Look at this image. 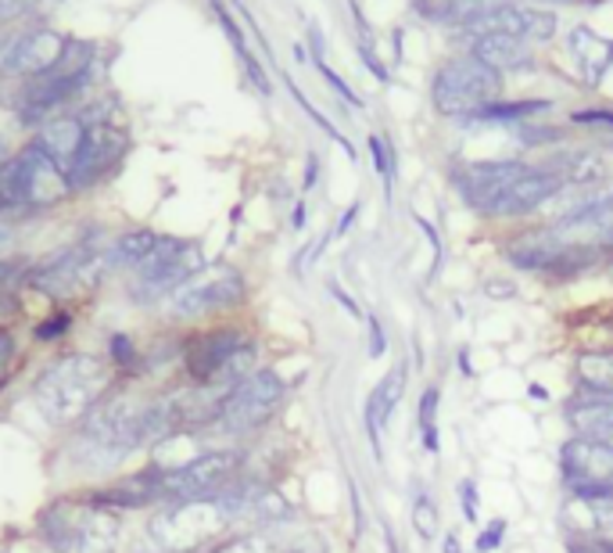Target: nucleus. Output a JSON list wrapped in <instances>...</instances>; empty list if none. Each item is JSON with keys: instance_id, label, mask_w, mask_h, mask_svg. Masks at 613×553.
Here are the masks:
<instances>
[{"instance_id": "1", "label": "nucleus", "mask_w": 613, "mask_h": 553, "mask_svg": "<svg viewBox=\"0 0 613 553\" xmlns=\"http://www.w3.org/2000/svg\"><path fill=\"white\" fill-rule=\"evenodd\" d=\"M112 367L90 352H73L47 363L33 385V403L51 425H76L93 406L108 399Z\"/></svg>"}, {"instance_id": "2", "label": "nucleus", "mask_w": 613, "mask_h": 553, "mask_svg": "<svg viewBox=\"0 0 613 553\" xmlns=\"http://www.w3.org/2000/svg\"><path fill=\"white\" fill-rule=\"evenodd\" d=\"M137 406L140 403H133V399L126 395L104 399V403L93 406L90 414L82 417V428L73 439L76 464L108 470V467H119L129 453H137V431H133Z\"/></svg>"}, {"instance_id": "3", "label": "nucleus", "mask_w": 613, "mask_h": 553, "mask_svg": "<svg viewBox=\"0 0 613 553\" xmlns=\"http://www.w3.org/2000/svg\"><path fill=\"white\" fill-rule=\"evenodd\" d=\"M434 109L452 120H470L491 101H502V76L491 73L488 65H481L474 54L452 58L434 73L431 87Z\"/></svg>"}, {"instance_id": "4", "label": "nucleus", "mask_w": 613, "mask_h": 553, "mask_svg": "<svg viewBox=\"0 0 613 553\" xmlns=\"http://www.w3.org/2000/svg\"><path fill=\"white\" fill-rule=\"evenodd\" d=\"M288 399V381L277 370H255L252 378H244L241 385H233L227 395L219 399L216 410V425L227 435H247L258 431L263 425L277 417V410Z\"/></svg>"}, {"instance_id": "5", "label": "nucleus", "mask_w": 613, "mask_h": 553, "mask_svg": "<svg viewBox=\"0 0 613 553\" xmlns=\"http://www.w3.org/2000/svg\"><path fill=\"white\" fill-rule=\"evenodd\" d=\"M90 65H93V43H68L65 58L58 62L47 76L29 79L22 90L18 120L22 123H47L54 109H62L68 98L90 84Z\"/></svg>"}, {"instance_id": "6", "label": "nucleus", "mask_w": 613, "mask_h": 553, "mask_svg": "<svg viewBox=\"0 0 613 553\" xmlns=\"http://www.w3.org/2000/svg\"><path fill=\"white\" fill-rule=\"evenodd\" d=\"M230 517L222 514L216 500L205 503H169L158 511L148 525V543L158 553H194L202 550L208 539H216Z\"/></svg>"}, {"instance_id": "7", "label": "nucleus", "mask_w": 613, "mask_h": 553, "mask_svg": "<svg viewBox=\"0 0 613 553\" xmlns=\"http://www.w3.org/2000/svg\"><path fill=\"white\" fill-rule=\"evenodd\" d=\"M244 299H247V285L238 269L208 266L165 299V316H169V321H180V324L205 321V316L238 310V305H244Z\"/></svg>"}, {"instance_id": "8", "label": "nucleus", "mask_w": 613, "mask_h": 553, "mask_svg": "<svg viewBox=\"0 0 613 553\" xmlns=\"http://www.w3.org/2000/svg\"><path fill=\"white\" fill-rule=\"evenodd\" d=\"M241 450H208L165 470V503H205L241 478Z\"/></svg>"}, {"instance_id": "9", "label": "nucleus", "mask_w": 613, "mask_h": 553, "mask_svg": "<svg viewBox=\"0 0 613 553\" xmlns=\"http://www.w3.org/2000/svg\"><path fill=\"white\" fill-rule=\"evenodd\" d=\"M532 173V162L521 159H485V162H467L452 173V187L463 198L467 209H474L477 216L491 219L495 205L513 191L524 176Z\"/></svg>"}, {"instance_id": "10", "label": "nucleus", "mask_w": 613, "mask_h": 553, "mask_svg": "<svg viewBox=\"0 0 613 553\" xmlns=\"http://www.w3.org/2000/svg\"><path fill=\"white\" fill-rule=\"evenodd\" d=\"M459 26L470 33H506V37H521V40H549L557 33V15L535 8H513L502 0H463V15Z\"/></svg>"}, {"instance_id": "11", "label": "nucleus", "mask_w": 613, "mask_h": 553, "mask_svg": "<svg viewBox=\"0 0 613 553\" xmlns=\"http://www.w3.org/2000/svg\"><path fill=\"white\" fill-rule=\"evenodd\" d=\"M194 274H202V249L194 241H180V238H158L144 263L133 269L137 291L155 299L173 296Z\"/></svg>"}, {"instance_id": "12", "label": "nucleus", "mask_w": 613, "mask_h": 553, "mask_svg": "<svg viewBox=\"0 0 613 553\" xmlns=\"http://www.w3.org/2000/svg\"><path fill=\"white\" fill-rule=\"evenodd\" d=\"M244 345H252V335H247L244 327H233V324L212 327V331H202L187 341L183 367L197 381V388H216V392H222L219 388L222 374H227L230 360L238 356Z\"/></svg>"}, {"instance_id": "13", "label": "nucleus", "mask_w": 613, "mask_h": 553, "mask_svg": "<svg viewBox=\"0 0 613 553\" xmlns=\"http://www.w3.org/2000/svg\"><path fill=\"white\" fill-rule=\"evenodd\" d=\"M126 155V134L123 129H115L112 123L104 120H90L87 115V134H82V148L73 162V169H68V184H73V191H82V187H93L98 180H104L115 166H119V159Z\"/></svg>"}, {"instance_id": "14", "label": "nucleus", "mask_w": 613, "mask_h": 553, "mask_svg": "<svg viewBox=\"0 0 613 553\" xmlns=\"http://www.w3.org/2000/svg\"><path fill=\"white\" fill-rule=\"evenodd\" d=\"M68 43L73 40L62 37V33H54V29H33L4 54V73L29 76V79L47 76L65 58Z\"/></svg>"}, {"instance_id": "15", "label": "nucleus", "mask_w": 613, "mask_h": 553, "mask_svg": "<svg viewBox=\"0 0 613 553\" xmlns=\"http://www.w3.org/2000/svg\"><path fill=\"white\" fill-rule=\"evenodd\" d=\"M406 378H409V367L406 363H395L392 370L384 374L376 388L367 399V410H362V428H367V439H370V453L373 461H384V450H381V428H387V420L398 410L406 395Z\"/></svg>"}, {"instance_id": "16", "label": "nucleus", "mask_w": 613, "mask_h": 553, "mask_svg": "<svg viewBox=\"0 0 613 553\" xmlns=\"http://www.w3.org/2000/svg\"><path fill=\"white\" fill-rule=\"evenodd\" d=\"M563 191V180L549 166H532V173L513 187L510 194L495 205L491 219H521L527 213H538L541 205H549L552 198Z\"/></svg>"}, {"instance_id": "17", "label": "nucleus", "mask_w": 613, "mask_h": 553, "mask_svg": "<svg viewBox=\"0 0 613 553\" xmlns=\"http://www.w3.org/2000/svg\"><path fill=\"white\" fill-rule=\"evenodd\" d=\"M82 134H87V115H51V120L40 126V134L33 144H37L43 155L68 176V169H73V162L82 148Z\"/></svg>"}, {"instance_id": "18", "label": "nucleus", "mask_w": 613, "mask_h": 553, "mask_svg": "<svg viewBox=\"0 0 613 553\" xmlns=\"http://www.w3.org/2000/svg\"><path fill=\"white\" fill-rule=\"evenodd\" d=\"M481 65H488L491 73H513V68H524L532 65V51L521 37H506V33H488V37H477L474 51Z\"/></svg>"}, {"instance_id": "19", "label": "nucleus", "mask_w": 613, "mask_h": 553, "mask_svg": "<svg viewBox=\"0 0 613 553\" xmlns=\"http://www.w3.org/2000/svg\"><path fill=\"white\" fill-rule=\"evenodd\" d=\"M546 166L563 180V187H603L606 180V162L596 151H563L552 155Z\"/></svg>"}, {"instance_id": "20", "label": "nucleus", "mask_w": 613, "mask_h": 553, "mask_svg": "<svg viewBox=\"0 0 613 553\" xmlns=\"http://www.w3.org/2000/svg\"><path fill=\"white\" fill-rule=\"evenodd\" d=\"M571 47H574L577 65H582L585 84L588 87H599V79H603L606 68L613 65V43L610 40H599L592 29H574Z\"/></svg>"}, {"instance_id": "21", "label": "nucleus", "mask_w": 613, "mask_h": 553, "mask_svg": "<svg viewBox=\"0 0 613 553\" xmlns=\"http://www.w3.org/2000/svg\"><path fill=\"white\" fill-rule=\"evenodd\" d=\"M15 209H29V159L26 148L11 155L0 166V213H15Z\"/></svg>"}, {"instance_id": "22", "label": "nucleus", "mask_w": 613, "mask_h": 553, "mask_svg": "<svg viewBox=\"0 0 613 553\" xmlns=\"http://www.w3.org/2000/svg\"><path fill=\"white\" fill-rule=\"evenodd\" d=\"M155 241H158V234H151V230H126L108 244V252H104V266L108 269H137L148 259V252L155 249Z\"/></svg>"}, {"instance_id": "23", "label": "nucleus", "mask_w": 613, "mask_h": 553, "mask_svg": "<svg viewBox=\"0 0 613 553\" xmlns=\"http://www.w3.org/2000/svg\"><path fill=\"white\" fill-rule=\"evenodd\" d=\"M552 101H491L481 112L470 115V123H516L532 120L538 112H549Z\"/></svg>"}, {"instance_id": "24", "label": "nucleus", "mask_w": 613, "mask_h": 553, "mask_svg": "<svg viewBox=\"0 0 613 553\" xmlns=\"http://www.w3.org/2000/svg\"><path fill=\"white\" fill-rule=\"evenodd\" d=\"M409 521H412V532H417L423 543H431V539L442 536V511H438V503H434L423 489L417 492V500H412Z\"/></svg>"}, {"instance_id": "25", "label": "nucleus", "mask_w": 613, "mask_h": 553, "mask_svg": "<svg viewBox=\"0 0 613 553\" xmlns=\"http://www.w3.org/2000/svg\"><path fill=\"white\" fill-rule=\"evenodd\" d=\"M567 492L585 507H603V503H613V478H577L567 481Z\"/></svg>"}, {"instance_id": "26", "label": "nucleus", "mask_w": 613, "mask_h": 553, "mask_svg": "<svg viewBox=\"0 0 613 553\" xmlns=\"http://www.w3.org/2000/svg\"><path fill=\"white\" fill-rule=\"evenodd\" d=\"M212 553H280V546L269 532H244V536L227 539V543H219Z\"/></svg>"}, {"instance_id": "27", "label": "nucleus", "mask_w": 613, "mask_h": 553, "mask_svg": "<svg viewBox=\"0 0 613 553\" xmlns=\"http://www.w3.org/2000/svg\"><path fill=\"white\" fill-rule=\"evenodd\" d=\"M571 123L585 126V129H596L599 137H603V144L613 148V112L610 109H582L571 115Z\"/></svg>"}, {"instance_id": "28", "label": "nucleus", "mask_w": 613, "mask_h": 553, "mask_svg": "<svg viewBox=\"0 0 613 553\" xmlns=\"http://www.w3.org/2000/svg\"><path fill=\"white\" fill-rule=\"evenodd\" d=\"M438 410H442V385H427L420 392V406H417L420 428H434V425H438Z\"/></svg>"}, {"instance_id": "29", "label": "nucleus", "mask_w": 613, "mask_h": 553, "mask_svg": "<svg viewBox=\"0 0 613 553\" xmlns=\"http://www.w3.org/2000/svg\"><path fill=\"white\" fill-rule=\"evenodd\" d=\"M506 528H510V525H506V517H491V521L477 532L474 550L477 553H495V550L506 543Z\"/></svg>"}, {"instance_id": "30", "label": "nucleus", "mask_w": 613, "mask_h": 553, "mask_svg": "<svg viewBox=\"0 0 613 553\" xmlns=\"http://www.w3.org/2000/svg\"><path fill=\"white\" fill-rule=\"evenodd\" d=\"M571 553H613V536L610 532H585L567 539Z\"/></svg>"}, {"instance_id": "31", "label": "nucleus", "mask_w": 613, "mask_h": 553, "mask_svg": "<svg viewBox=\"0 0 613 553\" xmlns=\"http://www.w3.org/2000/svg\"><path fill=\"white\" fill-rule=\"evenodd\" d=\"M459 514H463V521H470V525L481 521V497H477V481L474 478L459 481Z\"/></svg>"}, {"instance_id": "32", "label": "nucleus", "mask_w": 613, "mask_h": 553, "mask_svg": "<svg viewBox=\"0 0 613 553\" xmlns=\"http://www.w3.org/2000/svg\"><path fill=\"white\" fill-rule=\"evenodd\" d=\"M108 360L112 367H133L137 363V345L129 335H112L108 338Z\"/></svg>"}, {"instance_id": "33", "label": "nucleus", "mask_w": 613, "mask_h": 553, "mask_svg": "<svg viewBox=\"0 0 613 553\" xmlns=\"http://www.w3.org/2000/svg\"><path fill=\"white\" fill-rule=\"evenodd\" d=\"M68 327H73V313L58 310L54 316H47V321L37 327V341H58V338H65Z\"/></svg>"}, {"instance_id": "34", "label": "nucleus", "mask_w": 613, "mask_h": 553, "mask_svg": "<svg viewBox=\"0 0 613 553\" xmlns=\"http://www.w3.org/2000/svg\"><path fill=\"white\" fill-rule=\"evenodd\" d=\"M367 349H370V360H384L387 356V331L381 324V316H367Z\"/></svg>"}, {"instance_id": "35", "label": "nucleus", "mask_w": 613, "mask_h": 553, "mask_svg": "<svg viewBox=\"0 0 613 553\" xmlns=\"http://www.w3.org/2000/svg\"><path fill=\"white\" fill-rule=\"evenodd\" d=\"M320 73H323V79H327V84L334 87V90L341 93V98L348 101V104H356V109H362V101L356 98V90H348V84H345V79H341V76L334 73V68H327V62H320Z\"/></svg>"}, {"instance_id": "36", "label": "nucleus", "mask_w": 613, "mask_h": 553, "mask_svg": "<svg viewBox=\"0 0 613 553\" xmlns=\"http://www.w3.org/2000/svg\"><path fill=\"white\" fill-rule=\"evenodd\" d=\"M327 291H330V296H334V299L341 302V310H345L348 316H356V321H362V316H367V313H362V305H359L356 299H352L348 291L337 285V280H330V285H327Z\"/></svg>"}, {"instance_id": "37", "label": "nucleus", "mask_w": 613, "mask_h": 553, "mask_svg": "<svg viewBox=\"0 0 613 553\" xmlns=\"http://www.w3.org/2000/svg\"><path fill=\"white\" fill-rule=\"evenodd\" d=\"M15 335L8 331V327H0V378L11 370V363H15Z\"/></svg>"}, {"instance_id": "38", "label": "nucleus", "mask_w": 613, "mask_h": 553, "mask_svg": "<svg viewBox=\"0 0 613 553\" xmlns=\"http://www.w3.org/2000/svg\"><path fill=\"white\" fill-rule=\"evenodd\" d=\"M549 140H560L557 129H549V126H532V129H524V144H549Z\"/></svg>"}, {"instance_id": "39", "label": "nucleus", "mask_w": 613, "mask_h": 553, "mask_svg": "<svg viewBox=\"0 0 613 553\" xmlns=\"http://www.w3.org/2000/svg\"><path fill=\"white\" fill-rule=\"evenodd\" d=\"M485 291H488V296L491 299H513L516 296V285H513V280H485Z\"/></svg>"}, {"instance_id": "40", "label": "nucleus", "mask_w": 613, "mask_h": 553, "mask_svg": "<svg viewBox=\"0 0 613 553\" xmlns=\"http://www.w3.org/2000/svg\"><path fill=\"white\" fill-rule=\"evenodd\" d=\"M420 442H423V450H427L431 456L442 450V435H438V425L434 428H420Z\"/></svg>"}, {"instance_id": "41", "label": "nucleus", "mask_w": 613, "mask_h": 553, "mask_svg": "<svg viewBox=\"0 0 613 553\" xmlns=\"http://www.w3.org/2000/svg\"><path fill=\"white\" fill-rule=\"evenodd\" d=\"M352 514H356V539H359L362 528H367V514H362V497H359V489H352Z\"/></svg>"}, {"instance_id": "42", "label": "nucleus", "mask_w": 613, "mask_h": 553, "mask_svg": "<svg viewBox=\"0 0 613 553\" xmlns=\"http://www.w3.org/2000/svg\"><path fill=\"white\" fill-rule=\"evenodd\" d=\"M316 176H320V159L309 155V162H305V191L316 184Z\"/></svg>"}, {"instance_id": "43", "label": "nucleus", "mask_w": 613, "mask_h": 553, "mask_svg": "<svg viewBox=\"0 0 613 553\" xmlns=\"http://www.w3.org/2000/svg\"><path fill=\"white\" fill-rule=\"evenodd\" d=\"M356 216H359V202L345 209V216H341V223H337V234H348V227L356 223Z\"/></svg>"}, {"instance_id": "44", "label": "nucleus", "mask_w": 613, "mask_h": 553, "mask_svg": "<svg viewBox=\"0 0 613 553\" xmlns=\"http://www.w3.org/2000/svg\"><path fill=\"white\" fill-rule=\"evenodd\" d=\"M442 550H445V553H463V546H459L456 532H442Z\"/></svg>"}, {"instance_id": "45", "label": "nucleus", "mask_w": 613, "mask_h": 553, "mask_svg": "<svg viewBox=\"0 0 613 553\" xmlns=\"http://www.w3.org/2000/svg\"><path fill=\"white\" fill-rule=\"evenodd\" d=\"M459 370H463L467 378H474V363H470V349H459Z\"/></svg>"}, {"instance_id": "46", "label": "nucleus", "mask_w": 613, "mask_h": 553, "mask_svg": "<svg viewBox=\"0 0 613 553\" xmlns=\"http://www.w3.org/2000/svg\"><path fill=\"white\" fill-rule=\"evenodd\" d=\"M291 227H294V230H302V227H305V205H302V202L294 205V213H291Z\"/></svg>"}, {"instance_id": "47", "label": "nucleus", "mask_w": 613, "mask_h": 553, "mask_svg": "<svg viewBox=\"0 0 613 553\" xmlns=\"http://www.w3.org/2000/svg\"><path fill=\"white\" fill-rule=\"evenodd\" d=\"M384 543H387V553H403V546H398V539L387 525H384Z\"/></svg>"}, {"instance_id": "48", "label": "nucleus", "mask_w": 613, "mask_h": 553, "mask_svg": "<svg viewBox=\"0 0 613 553\" xmlns=\"http://www.w3.org/2000/svg\"><path fill=\"white\" fill-rule=\"evenodd\" d=\"M532 395H535V399H546L549 392H546V388H541V385H532Z\"/></svg>"}, {"instance_id": "49", "label": "nucleus", "mask_w": 613, "mask_h": 553, "mask_svg": "<svg viewBox=\"0 0 613 553\" xmlns=\"http://www.w3.org/2000/svg\"><path fill=\"white\" fill-rule=\"evenodd\" d=\"M11 269H15V266H11V263H0V280H8V274H11Z\"/></svg>"}, {"instance_id": "50", "label": "nucleus", "mask_w": 613, "mask_h": 553, "mask_svg": "<svg viewBox=\"0 0 613 553\" xmlns=\"http://www.w3.org/2000/svg\"><path fill=\"white\" fill-rule=\"evenodd\" d=\"M8 159H11V155H8V144H4V140H0V166H4Z\"/></svg>"}, {"instance_id": "51", "label": "nucleus", "mask_w": 613, "mask_h": 553, "mask_svg": "<svg viewBox=\"0 0 613 553\" xmlns=\"http://www.w3.org/2000/svg\"><path fill=\"white\" fill-rule=\"evenodd\" d=\"M8 241V230H0V244H4Z\"/></svg>"}, {"instance_id": "52", "label": "nucleus", "mask_w": 613, "mask_h": 553, "mask_svg": "<svg viewBox=\"0 0 613 553\" xmlns=\"http://www.w3.org/2000/svg\"><path fill=\"white\" fill-rule=\"evenodd\" d=\"M610 274H613V263H610Z\"/></svg>"}]
</instances>
